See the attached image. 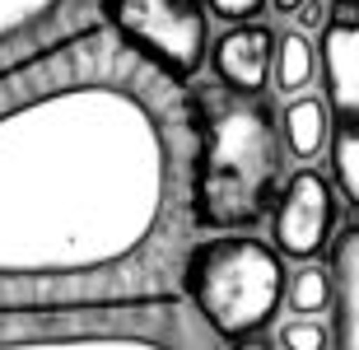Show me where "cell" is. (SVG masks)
<instances>
[{
	"mask_svg": "<svg viewBox=\"0 0 359 350\" xmlns=\"http://www.w3.org/2000/svg\"><path fill=\"white\" fill-rule=\"evenodd\" d=\"M98 14L173 84H191L201 75L210 42V19L201 0H98Z\"/></svg>",
	"mask_w": 359,
	"mask_h": 350,
	"instance_id": "277c9868",
	"label": "cell"
},
{
	"mask_svg": "<svg viewBox=\"0 0 359 350\" xmlns=\"http://www.w3.org/2000/svg\"><path fill=\"white\" fill-rule=\"evenodd\" d=\"M276 38L280 33H271L266 24H233L210 52L215 80L229 94L262 98L271 84V70H276Z\"/></svg>",
	"mask_w": 359,
	"mask_h": 350,
	"instance_id": "52a82bcc",
	"label": "cell"
},
{
	"mask_svg": "<svg viewBox=\"0 0 359 350\" xmlns=\"http://www.w3.org/2000/svg\"><path fill=\"white\" fill-rule=\"evenodd\" d=\"M322 80L332 112V173L359 210V14H341L322 33Z\"/></svg>",
	"mask_w": 359,
	"mask_h": 350,
	"instance_id": "5b68a950",
	"label": "cell"
},
{
	"mask_svg": "<svg viewBox=\"0 0 359 350\" xmlns=\"http://www.w3.org/2000/svg\"><path fill=\"white\" fill-rule=\"evenodd\" d=\"M280 140L290 149L294 163H313L322 149L332 145V112L313 89L308 94H294L280 112Z\"/></svg>",
	"mask_w": 359,
	"mask_h": 350,
	"instance_id": "30bf717a",
	"label": "cell"
},
{
	"mask_svg": "<svg viewBox=\"0 0 359 350\" xmlns=\"http://www.w3.org/2000/svg\"><path fill=\"white\" fill-rule=\"evenodd\" d=\"M276 253L290 262H318L322 248H332L336 229V191L318 168H294L290 182L276 196V224H271Z\"/></svg>",
	"mask_w": 359,
	"mask_h": 350,
	"instance_id": "8992f818",
	"label": "cell"
},
{
	"mask_svg": "<svg viewBox=\"0 0 359 350\" xmlns=\"http://www.w3.org/2000/svg\"><path fill=\"white\" fill-rule=\"evenodd\" d=\"M285 304L294 318H318L332 309V271H322L318 262H299V271L285 285Z\"/></svg>",
	"mask_w": 359,
	"mask_h": 350,
	"instance_id": "7c38bea8",
	"label": "cell"
},
{
	"mask_svg": "<svg viewBox=\"0 0 359 350\" xmlns=\"http://www.w3.org/2000/svg\"><path fill=\"white\" fill-rule=\"evenodd\" d=\"M318 80V52H313V42L308 33H280L276 38V70H271V84H276L285 98L294 94H308Z\"/></svg>",
	"mask_w": 359,
	"mask_h": 350,
	"instance_id": "8fae6325",
	"label": "cell"
},
{
	"mask_svg": "<svg viewBox=\"0 0 359 350\" xmlns=\"http://www.w3.org/2000/svg\"><path fill=\"white\" fill-rule=\"evenodd\" d=\"M196 154H191V215L201 229L248 234L266 220L280 196L285 140L280 117L262 98L201 94L191 103Z\"/></svg>",
	"mask_w": 359,
	"mask_h": 350,
	"instance_id": "7a4b0ae2",
	"label": "cell"
},
{
	"mask_svg": "<svg viewBox=\"0 0 359 350\" xmlns=\"http://www.w3.org/2000/svg\"><path fill=\"white\" fill-rule=\"evenodd\" d=\"M215 19H229V24H257V14L266 10V0H205Z\"/></svg>",
	"mask_w": 359,
	"mask_h": 350,
	"instance_id": "9a60e30c",
	"label": "cell"
},
{
	"mask_svg": "<svg viewBox=\"0 0 359 350\" xmlns=\"http://www.w3.org/2000/svg\"><path fill=\"white\" fill-rule=\"evenodd\" d=\"M233 350H271V346L262 341V332H257V337H243V341H233Z\"/></svg>",
	"mask_w": 359,
	"mask_h": 350,
	"instance_id": "e0dca14e",
	"label": "cell"
},
{
	"mask_svg": "<svg viewBox=\"0 0 359 350\" xmlns=\"http://www.w3.org/2000/svg\"><path fill=\"white\" fill-rule=\"evenodd\" d=\"M196 131L177 84L98 19L0 66V276L131 267Z\"/></svg>",
	"mask_w": 359,
	"mask_h": 350,
	"instance_id": "6da1fadb",
	"label": "cell"
},
{
	"mask_svg": "<svg viewBox=\"0 0 359 350\" xmlns=\"http://www.w3.org/2000/svg\"><path fill=\"white\" fill-rule=\"evenodd\" d=\"M336 5L332 0H304L299 10H294V19H299V33H327V24L336 19Z\"/></svg>",
	"mask_w": 359,
	"mask_h": 350,
	"instance_id": "2e32d148",
	"label": "cell"
},
{
	"mask_svg": "<svg viewBox=\"0 0 359 350\" xmlns=\"http://www.w3.org/2000/svg\"><path fill=\"white\" fill-rule=\"evenodd\" d=\"M276 350H332V332L318 318H290L276 332Z\"/></svg>",
	"mask_w": 359,
	"mask_h": 350,
	"instance_id": "5bb4252c",
	"label": "cell"
},
{
	"mask_svg": "<svg viewBox=\"0 0 359 350\" xmlns=\"http://www.w3.org/2000/svg\"><path fill=\"white\" fill-rule=\"evenodd\" d=\"M182 290L215 337H257L285 299V262L252 234H219L187 253Z\"/></svg>",
	"mask_w": 359,
	"mask_h": 350,
	"instance_id": "3957f363",
	"label": "cell"
},
{
	"mask_svg": "<svg viewBox=\"0 0 359 350\" xmlns=\"http://www.w3.org/2000/svg\"><path fill=\"white\" fill-rule=\"evenodd\" d=\"M70 28V0H0V66L19 61V42H42Z\"/></svg>",
	"mask_w": 359,
	"mask_h": 350,
	"instance_id": "9c48e42d",
	"label": "cell"
},
{
	"mask_svg": "<svg viewBox=\"0 0 359 350\" xmlns=\"http://www.w3.org/2000/svg\"><path fill=\"white\" fill-rule=\"evenodd\" d=\"M336 10H346V14H359V0H332Z\"/></svg>",
	"mask_w": 359,
	"mask_h": 350,
	"instance_id": "d6986e66",
	"label": "cell"
},
{
	"mask_svg": "<svg viewBox=\"0 0 359 350\" xmlns=\"http://www.w3.org/2000/svg\"><path fill=\"white\" fill-rule=\"evenodd\" d=\"M332 346L359 350V220L332 238Z\"/></svg>",
	"mask_w": 359,
	"mask_h": 350,
	"instance_id": "ba28073f",
	"label": "cell"
},
{
	"mask_svg": "<svg viewBox=\"0 0 359 350\" xmlns=\"http://www.w3.org/2000/svg\"><path fill=\"white\" fill-rule=\"evenodd\" d=\"M0 350H168L149 337H126V332H103V337H70V341H24V346Z\"/></svg>",
	"mask_w": 359,
	"mask_h": 350,
	"instance_id": "4fadbf2b",
	"label": "cell"
},
{
	"mask_svg": "<svg viewBox=\"0 0 359 350\" xmlns=\"http://www.w3.org/2000/svg\"><path fill=\"white\" fill-rule=\"evenodd\" d=\"M271 5H276L280 14H294V10H299V5H304V0H271Z\"/></svg>",
	"mask_w": 359,
	"mask_h": 350,
	"instance_id": "ac0fdd59",
	"label": "cell"
}]
</instances>
